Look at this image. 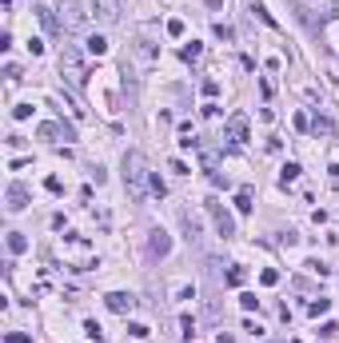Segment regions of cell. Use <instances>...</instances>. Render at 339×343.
<instances>
[{"instance_id":"obj_1","label":"cell","mask_w":339,"mask_h":343,"mask_svg":"<svg viewBox=\"0 0 339 343\" xmlns=\"http://www.w3.org/2000/svg\"><path fill=\"white\" fill-rule=\"evenodd\" d=\"M148 180H152V172H148V164H144V156L132 148V152L124 156V184H128V196H132L136 204L148 196Z\"/></svg>"},{"instance_id":"obj_2","label":"cell","mask_w":339,"mask_h":343,"mask_svg":"<svg viewBox=\"0 0 339 343\" xmlns=\"http://www.w3.org/2000/svg\"><path fill=\"white\" fill-rule=\"evenodd\" d=\"M60 68L68 72V80L76 84V88H84V56H80V48L76 44H64V52H60Z\"/></svg>"},{"instance_id":"obj_3","label":"cell","mask_w":339,"mask_h":343,"mask_svg":"<svg viewBox=\"0 0 339 343\" xmlns=\"http://www.w3.org/2000/svg\"><path fill=\"white\" fill-rule=\"evenodd\" d=\"M208 211H211V220H215V232H220L224 239H232V236H235V220H232V215H228L220 204H215V200L208 204Z\"/></svg>"},{"instance_id":"obj_4","label":"cell","mask_w":339,"mask_h":343,"mask_svg":"<svg viewBox=\"0 0 339 343\" xmlns=\"http://www.w3.org/2000/svg\"><path fill=\"white\" fill-rule=\"evenodd\" d=\"M224 136H228L232 144H243V140H248V116H243V112H232V116H228Z\"/></svg>"},{"instance_id":"obj_5","label":"cell","mask_w":339,"mask_h":343,"mask_svg":"<svg viewBox=\"0 0 339 343\" xmlns=\"http://www.w3.org/2000/svg\"><path fill=\"white\" fill-rule=\"evenodd\" d=\"M104 303H108V311H116V316H128V311L136 307V295H128V291H108Z\"/></svg>"},{"instance_id":"obj_6","label":"cell","mask_w":339,"mask_h":343,"mask_svg":"<svg viewBox=\"0 0 339 343\" xmlns=\"http://www.w3.org/2000/svg\"><path fill=\"white\" fill-rule=\"evenodd\" d=\"M36 136H40V140H56V136L76 140V128H72V124H40V128H36Z\"/></svg>"},{"instance_id":"obj_7","label":"cell","mask_w":339,"mask_h":343,"mask_svg":"<svg viewBox=\"0 0 339 343\" xmlns=\"http://www.w3.org/2000/svg\"><path fill=\"white\" fill-rule=\"evenodd\" d=\"M60 12H64V24H68V28H80V24H84L80 0H60Z\"/></svg>"},{"instance_id":"obj_8","label":"cell","mask_w":339,"mask_h":343,"mask_svg":"<svg viewBox=\"0 0 339 343\" xmlns=\"http://www.w3.org/2000/svg\"><path fill=\"white\" fill-rule=\"evenodd\" d=\"M28 208V188L24 184H8V211H20Z\"/></svg>"},{"instance_id":"obj_9","label":"cell","mask_w":339,"mask_h":343,"mask_svg":"<svg viewBox=\"0 0 339 343\" xmlns=\"http://www.w3.org/2000/svg\"><path fill=\"white\" fill-rule=\"evenodd\" d=\"M152 252H156V256H168V252H172V239H168L164 232H152Z\"/></svg>"},{"instance_id":"obj_10","label":"cell","mask_w":339,"mask_h":343,"mask_svg":"<svg viewBox=\"0 0 339 343\" xmlns=\"http://www.w3.org/2000/svg\"><path fill=\"white\" fill-rule=\"evenodd\" d=\"M24 247H28V239H24V232H8V252H12V256H20V252H24Z\"/></svg>"},{"instance_id":"obj_11","label":"cell","mask_w":339,"mask_h":343,"mask_svg":"<svg viewBox=\"0 0 339 343\" xmlns=\"http://www.w3.org/2000/svg\"><path fill=\"white\" fill-rule=\"evenodd\" d=\"M88 52H92V56H104V52H108V40H104V36H88Z\"/></svg>"},{"instance_id":"obj_12","label":"cell","mask_w":339,"mask_h":343,"mask_svg":"<svg viewBox=\"0 0 339 343\" xmlns=\"http://www.w3.org/2000/svg\"><path fill=\"white\" fill-rule=\"evenodd\" d=\"M291 180H299V164H295V160L284 164V172H280V184H291Z\"/></svg>"},{"instance_id":"obj_13","label":"cell","mask_w":339,"mask_h":343,"mask_svg":"<svg viewBox=\"0 0 339 343\" xmlns=\"http://www.w3.org/2000/svg\"><path fill=\"white\" fill-rule=\"evenodd\" d=\"M235 211H252V192H248V188L235 192Z\"/></svg>"},{"instance_id":"obj_14","label":"cell","mask_w":339,"mask_h":343,"mask_svg":"<svg viewBox=\"0 0 339 343\" xmlns=\"http://www.w3.org/2000/svg\"><path fill=\"white\" fill-rule=\"evenodd\" d=\"M252 12H256V16H260V20L267 24V28H275V20H271V12H267V8L260 4V0H252Z\"/></svg>"},{"instance_id":"obj_15","label":"cell","mask_w":339,"mask_h":343,"mask_svg":"<svg viewBox=\"0 0 339 343\" xmlns=\"http://www.w3.org/2000/svg\"><path fill=\"white\" fill-rule=\"evenodd\" d=\"M40 20H44V28H48V32H60V24H56L52 8H40Z\"/></svg>"},{"instance_id":"obj_16","label":"cell","mask_w":339,"mask_h":343,"mask_svg":"<svg viewBox=\"0 0 339 343\" xmlns=\"http://www.w3.org/2000/svg\"><path fill=\"white\" fill-rule=\"evenodd\" d=\"M148 192H152V196H168V188H164V180H160V176H152V180H148Z\"/></svg>"},{"instance_id":"obj_17","label":"cell","mask_w":339,"mask_h":343,"mask_svg":"<svg viewBox=\"0 0 339 343\" xmlns=\"http://www.w3.org/2000/svg\"><path fill=\"white\" fill-rule=\"evenodd\" d=\"M243 279H248V271H243V267H232V271H228V284H232V288H239Z\"/></svg>"},{"instance_id":"obj_18","label":"cell","mask_w":339,"mask_h":343,"mask_svg":"<svg viewBox=\"0 0 339 343\" xmlns=\"http://www.w3.org/2000/svg\"><path fill=\"white\" fill-rule=\"evenodd\" d=\"M215 36H220V40H235V28L232 24H215Z\"/></svg>"},{"instance_id":"obj_19","label":"cell","mask_w":339,"mask_h":343,"mask_svg":"<svg viewBox=\"0 0 339 343\" xmlns=\"http://www.w3.org/2000/svg\"><path fill=\"white\" fill-rule=\"evenodd\" d=\"M128 335H132V339H148V335H152V331H148V327H144V323H128Z\"/></svg>"},{"instance_id":"obj_20","label":"cell","mask_w":339,"mask_h":343,"mask_svg":"<svg viewBox=\"0 0 339 343\" xmlns=\"http://www.w3.org/2000/svg\"><path fill=\"white\" fill-rule=\"evenodd\" d=\"M180 327H183V339H192V335H196V319H192V316H183Z\"/></svg>"},{"instance_id":"obj_21","label":"cell","mask_w":339,"mask_h":343,"mask_svg":"<svg viewBox=\"0 0 339 343\" xmlns=\"http://www.w3.org/2000/svg\"><path fill=\"white\" fill-rule=\"evenodd\" d=\"M239 303H243V311H256V307H260V299H256L252 291H243V295H239Z\"/></svg>"},{"instance_id":"obj_22","label":"cell","mask_w":339,"mask_h":343,"mask_svg":"<svg viewBox=\"0 0 339 343\" xmlns=\"http://www.w3.org/2000/svg\"><path fill=\"white\" fill-rule=\"evenodd\" d=\"M84 331H88V339H96V343L104 339V335H100V323H96V319H88V323H84Z\"/></svg>"},{"instance_id":"obj_23","label":"cell","mask_w":339,"mask_h":343,"mask_svg":"<svg viewBox=\"0 0 339 343\" xmlns=\"http://www.w3.org/2000/svg\"><path fill=\"white\" fill-rule=\"evenodd\" d=\"M4 343H32V335H24V331H8Z\"/></svg>"},{"instance_id":"obj_24","label":"cell","mask_w":339,"mask_h":343,"mask_svg":"<svg viewBox=\"0 0 339 343\" xmlns=\"http://www.w3.org/2000/svg\"><path fill=\"white\" fill-rule=\"evenodd\" d=\"M44 188H48V192H52V196H60V192H64V184H60V180H56V176H48V180H44Z\"/></svg>"},{"instance_id":"obj_25","label":"cell","mask_w":339,"mask_h":343,"mask_svg":"<svg viewBox=\"0 0 339 343\" xmlns=\"http://www.w3.org/2000/svg\"><path fill=\"white\" fill-rule=\"evenodd\" d=\"M327 307H331L327 299H315V303H307V311H312V316H323V311H327Z\"/></svg>"},{"instance_id":"obj_26","label":"cell","mask_w":339,"mask_h":343,"mask_svg":"<svg viewBox=\"0 0 339 343\" xmlns=\"http://www.w3.org/2000/svg\"><path fill=\"white\" fill-rule=\"evenodd\" d=\"M12 116H16V120H28V116H32V104H16Z\"/></svg>"},{"instance_id":"obj_27","label":"cell","mask_w":339,"mask_h":343,"mask_svg":"<svg viewBox=\"0 0 339 343\" xmlns=\"http://www.w3.org/2000/svg\"><path fill=\"white\" fill-rule=\"evenodd\" d=\"M168 36H183V20H168Z\"/></svg>"},{"instance_id":"obj_28","label":"cell","mask_w":339,"mask_h":343,"mask_svg":"<svg viewBox=\"0 0 339 343\" xmlns=\"http://www.w3.org/2000/svg\"><path fill=\"white\" fill-rule=\"evenodd\" d=\"M28 52H32V56H40V52H44V40H36V36H32V40H28Z\"/></svg>"},{"instance_id":"obj_29","label":"cell","mask_w":339,"mask_h":343,"mask_svg":"<svg viewBox=\"0 0 339 343\" xmlns=\"http://www.w3.org/2000/svg\"><path fill=\"white\" fill-rule=\"evenodd\" d=\"M196 56H200V44H196V40H192V44H188V48H183V60H196Z\"/></svg>"},{"instance_id":"obj_30","label":"cell","mask_w":339,"mask_h":343,"mask_svg":"<svg viewBox=\"0 0 339 343\" xmlns=\"http://www.w3.org/2000/svg\"><path fill=\"white\" fill-rule=\"evenodd\" d=\"M327 180H331V188H339V164H331V176Z\"/></svg>"}]
</instances>
